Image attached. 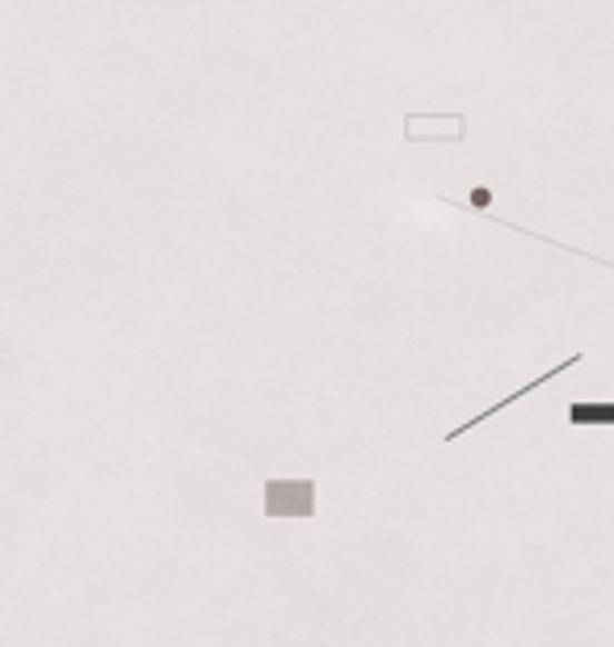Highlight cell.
Listing matches in <instances>:
<instances>
[{"label":"cell","instance_id":"1","mask_svg":"<svg viewBox=\"0 0 614 647\" xmlns=\"http://www.w3.org/2000/svg\"><path fill=\"white\" fill-rule=\"evenodd\" d=\"M581 362H585V354H573V358H564V362H559V366H552V370H547V375H538V379H531V382H526V387H518V391H514V396H509V400H497V404H493V408H488V412H481V417H472V420H463V425H455V429H450V434H446V441H459L463 434H472V429H476V425H484V420H493V417H497V412H505V408H509V404L526 400V396H531V391H535V387H543V382L559 379V375H564V370H573V366H581Z\"/></svg>","mask_w":614,"mask_h":647},{"label":"cell","instance_id":"2","mask_svg":"<svg viewBox=\"0 0 614 647\" xmlns=\"http://www.w3.org/2000/svg\"><path fill=\"white\" fill-rule=\"evenodd\" d=\"M316 509V488L311 484H269V514H299L307 517Z\"/></svg>","mask_w":614,"mask_h":647},{"label":"cell","instance_id":"3","mask_svg":"<svg viewBox=\"0 0 614 647\" xmlns=\"http://www.w3.org/2000/svg\"><path fill=\"white\" fill-rule=\"evenodd\" d=\"M573 429H614V400H576L568 404Z\"/></svg>","mask_w":614,"mask_h":647},{"label":"cell","instance_id":"4","mask_svg":"<svg viewBox=\"0 0 614 647\" xmlns=\"http://www.w3.org/2000/svg\"><path fill=\"white\" fill-rule=\"evenodd\" d=\"M472 207H476V210L488 207V190H484V186H481V190H476V193H472Z\"/></svg>","mask_w":614,"mask_h":647}]
</instances>
